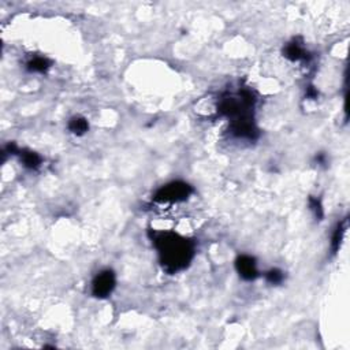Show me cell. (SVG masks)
I'll return each mask as SVG.
<instances>
[{"label":"cell","instance_id":"4","mask_svg":"<svg viewBox=\"0 0 350 350\" xmlns=\"http://www.w3.org/2000/svg\"><path fill=\"white\" fill-rule=\"evenodd\" d=\"M235 268L238 271L239 276L245 280H255L259 275L255 257L248 255H242L235 260Z\"/></svg>","mask_w":350,"mask_h":350},{"label":"cell","instance_id":"3","mask_svg":"<svg viewBox=\"0 0 350 350\" xmlns=\"http://www.w3.org/2000/svg\"><path fill=\"white\" fill-rule=\"evenodd\" d=\"M115 274L111 269H105L101 271L100 274L96 275V278L93 279L92 283V294L97 298H105L108 297L112 293V290L115 289Z\"/></svg>","mask_w":350,"mask_h":350},{"label":"cell","instance_id":"9","mask_svg":"<svg viewBox=\"0 0 350 350\" xmlns=\"http://www.w3.org/2000/svg\"><path fill=\"white\" fill-rule=\"evenodd\" d=\"M345 228H346V220H344L342 223H339L337 230L334 231L333 235V244H331V248H333V253H337L339 251V246H341V242L344 239V234H345Z\"/></svg>","mask_w":350,"mask_h":350},{"label":"cell","instance_id":"12","mask_svg":"<svg viewBox=\"0 0 350 350\" xmlns=\"http://www.w3.org/2000/svg\"><path fill=\"white\" fill-rule=\"evenodd\" d=\"M316 96H317V90H316L313 87H309L308 88V97H312V99H315Z\"/></svg>","mask_w":350,"mask_h":350},{"label":"cell","instance_id":"1","mask_svg":"<svg viewBox=\"0 0 350 350\" xmlns=\"http://www.w3.org/2000/svg\"><path fill=\"white\" fill-rule=\"evenodd\" d=\"M152 241L159 251L163 268L169 274L186 268L194 257V244L178 234L171 231L153 233Z\"/></svg>","mask_w":350,"mask_h":350},{"label":"cell","instance_id":"2","mask_svg":"<svg viewBox=\"0 0 350 350\" xmlns=\"http://www.w3.org/2000/svg\"><path fill=\"white\" fill-rule=\"evenodd\" d=\"M192 193V186L185 182H171L169 185L159 189L155 194V201H158V203H178V201L186 200Z\"/></svg>","mask_w":350,"mask_h":350},{"label":"cell","instance_id":"11","mask_svg":"<svg viewBox=\"0 0 350 350\" xmlns=\"http://www.w3.org/2000/svg\"><path fill=\"white\" fill-rule=\"evenodd\" d=\"M309 207H310V210L313 211L316 219H319V220H320L321 218H323V207H321L320 200L315 199V197H309Z\"/></svg>","mask_w":350,"mask_h":350},{"label":"cell","instance_id":"6","mask_svg":"<svg viewBox=\"0 0 350 350\" xmlns=\"http://www.w3.org/2000/svg\"><path fill=\"white\" fill-rule=\"evenodd\" d=\"M21 160L26 169L36 170L40 167L41 164V158L40 155H37L36 152L32 151H24L21 152Z\"/></svg>","mask_w":350,"mask_h":350},{"label":"cell","instance_id":"7","mask_svg":"<svg viewBox=\"0 0 350 350\" xmlns=\"http://www.w3.org/2000/svg\"><path fill=\"white\" fill-rule=\"evenodd\" d=\"M89 129V123L85 118L82 117H74L69 122V130H70L73 134L76 135H82L85 134Z\"/></svg>","mask_w":350,"mask_h":350},{"label":"cell","instance_id":"5","mask_svg":"<svg viewBox=\"0 0 350 350\" xmlns=\"http://www.w3.org/2000/svg\"><path fill=\"white\" fill-rule=\"evenodd\" d=\"M283 53H285V56H286L287 59H290L293 62H296V60H303V59H306V56H308L306 51L304 49L301 44H298L297 41L289 43L286 47H285V49H283Z\"/></svg>","mask_w":350,"mask_h":350},{"label":"cell","instance_id":"8","mask_svg":"<svg viewBox=\"0 0 350 350\" xmlns=\"http://www.w3.org/2000/svg\"><path fill=\"white\" fill-rule=\"evenodd\" d=\"M51 66V62L45 58H41V56H37V58L32 59L29 63H28V69L30 71H35V73H44L47 71Z\"/></svg>","mask_w":350,"mask_h":350},{"label":"cell","instance_id":"10","mask_svg":"<svg viewBox=\"0 0 350 350\" xmlns=\"http://www.w3.org/2000/svg\"><path fill=\"white\" fill-rule=\"evenodd\" d=\"M265 279L272 285H279L280 282L283 280V272L279 269H269L268 272L265 274Z\"/></svg>","mask_w":350,"mask_h":350}]
</instances>
